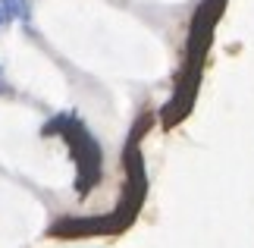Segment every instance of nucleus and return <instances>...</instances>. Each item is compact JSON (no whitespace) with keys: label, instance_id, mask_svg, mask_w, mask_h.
Returning <instances> with one entry per match:
<instances>
[{"label":"nucleus","instance_id":"nucleus-1","mask_svg":"<svg viewBox=\"0 0 254 248\" xmlns=\"http://www.w3.org/2000/svg\"><path fill=\"white\" fill-rule=\"evenodd\" d=\"M57 129H63L66 145L72 148L75 166H79V192L85 195L88 188L97 182V176H101V148H97V142L88 135V129L79 120H72V116L54 120L51 126H47V132H57Z\"/></svg>","mask_w":254,"mask_h":248},{"label":"nucleus","instance_id":"nucleus-2","mask_svg":"<svg viewBox=\"0 0 254 248\" xmlns=\"http://www.w3.org/2000/svg\"><path fill=\"white\" fill-rule=\"evenodd\" d=\"M126 173H129V211L141 204L144 198V188H148V179H144V164H141V154H138V145H129V151H126Z\"/></svg>","mask_w":254,"mask_h":248},{"label":"nucleus","instance_id":"nucleus-3","mask_svg":"<svg viewBox=\"0 0 254 248\" xmlns=\"http://www.w3.org/2000/svg\"><path fill=\"white\" fill-rule=\"evenodd\" d=\"M3 6L13 19H28V13H32V3H28V0H3Z\"/></svg>","mask_w":254,"mask_h":248},{"label":"nucleus","instance_id":"nucleus-4","mask_svg":"<svg viewBox=\"0 0 254 248\" xmlns=\"http://www.w3.org/2000/svg\"><path fill=\"white\" fill-rule=\"evenodd\" d=\"M9 19H13V16H9V13H6V6H3V0H0V28H3V25L9 22Z\"/></svg>","mask_w":254,"mask_h":248}]
</instances>
